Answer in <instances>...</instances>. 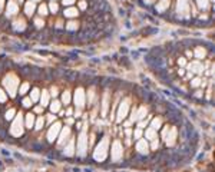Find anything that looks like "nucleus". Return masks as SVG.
<instances>
[{
  "label": "nucleus",
  "instance_id": "obj_1",
  "mask_svg": "<svg viewBox=\"0 0 215 172\" xmlns=\"http://www.w3.org/2000/svg\"><path fill=\"white\" fill-rule=\"evenodd\" d=\"M3 86L7 89V92L10 93V96H14L17 87H19V78L14 73H9L3 79Z\"/></svg>",
  "mask_w": 215,
  "mask_h": 172
},
{
  "label": "nucleus",
  "instance_id": "obj_2",
  "mask_svg": "<svg viewBox=\"0 0 215 172\" xmlns=\"http://www.w3.org/2000/svg\"><path fill=\"white\" fill-rule=\"evenodd\" d=\"M108 142H109V138H108V136H105V138L102 139V142H99V145L96 146V149H95L93 156H95V159L99 161V162H102V161L106 159L108 148H109V144H108Z\"/></svg>",
  "mask_w": 215,
  "mask_h": 172
},
{
  "label": "nucleus",
  "instance_id": "obj_3",
  "mask_svg": "<svg viewBox=\"0 0 215 172\" xmlns=\"http://www.w3.org/2000/svg\"><path fill=\"white\" fill-rule=\"evenodd\" d=\"M23 128H25V122H23V115L22 113H17L14 116V120L12 123V128H10V133L13 136H20L23 133Z\"/></svg>",
  "mask_w": 215,
  "mask_h": 172
},
{
  "label": "nucleus",
  "instance_id": "obj_4",
  "mask_svg": "<svg viewBox=\"0 0 215 172\" xmlns=\"http://www.w3.org/2000/svg\"><path fill=\"white\" fill-rule=\"evenodd\" d=\"M86 151H88V133L86 131L83 129L80 135H79V139H78V153L79 156H85Z\"/></svg>",
  "mask_w": 215,
  "mask_h": 172
},
{
  "label": "nucleus",
  "instance_id": "obj_5",
  "mask_svg": "<svg viewBox=\"0 0 215 172\" xmlns=\"http://www.w3.org/2000/svg\"><path fill=\"white\" fill-rule=\"evenodd\" d=\"M129 99H125L121 105H119V109H118V116L116 119L118 122H122V119H124L125 116L128 115V111H129Z\"/></svg>",
  "mask_w": 215,
  "mask_h": 172
},
{
  "label": "nucleus",
  "instance_id": "obj_6",
  "mask_svg": "<svg viewBox=\"0 0 215 172\" xmlns=\"http://www.w3.org/2000/svg\"><path fill=\"white\" fill-rule=\"evenodd\" d=\"M60 129H62V126L59 122H55L52 126H50V129L47 131V141L49 142H53L55 139L59 136V133H60Z\"/></svg>",
  "mask_w": 215,
  "mask_h": 172
},
{
  "label": "nucleus",
  "instance_id": "obj_7",
  "mask_svg": "<svg viewBox=\"0 0 215 172\" xmlns=\"http://www.w3.org/2000/svg\"><path fill=\"white\" fill-rule=\"evenodd\" d=\"M189 12H191L189 0H178V13L181 16H184V17H188Z\"/></svg>",
  "mask_w": 215,
  "mask_h": 172
},
{
  "label": "nucleus",
  "instance_id": "obj_8",
  "mask_svg": "<svg viewBox=\"0 0 215 172\" xmlns=\"http://www.w3.org/2000/svg\"><path fill=\"white\" fill-rule=\"evenodd\" d=\"M122 153H124L122 144H121L119 141H115L113 145H112V159H113V161H118L119 158H122Z\"/></svg>",
  "mask_w": 215,
  "mask_h": 172
},
{
  "label": "nucleus",
  "instance_id": "obj_9",
  "mask_svg": "<svg viewBox=\"0 0 215 172\" xmlns=\"http://www.w3.org/2000/svg\"><path fill=\"white\" fill-rule=\"evenodd\" d=\"M75 103L79 109L85 106V90L82 87L76 89V92H75Z\"/></svg>",
  "mask_w": 215,
  "mask_h": 172
},
{
  "label": "nucleus",
  "instance_id": "obj_10",
  "mask_svg": "<svg viewBox=\"0 0 215 172\" xmlns=\"http://www.w3.org/2000/svg\"><path fill=\"white\" fill-rule=\"evenodd\" d=\"M19 13V3L16 0H10L7 3V9H6V16H14Z\"/></svg>",
  "mask_w": 215,
  "mask_h": 172
},
{
  "label": "nucleus",
  "instance_id": "obj_11",
  "mask_svg": "<svg viewBox=\"0 0 215 172\" xmlns=\"http://www.w3.org/2000/svg\"><path fill=\"white\" fill-rule=\"evenodd\" d=\"M136 151L139 153H142V155H146L148 151H149V146H148V142H146V139H139L136 144Z\"/></svg>",
  "mask_w": 215,
  "mask_h": 172
},
{
  "label": "nucleus",
  "instance_id": "obj_12",
  "mask_svg": "<svg viewBox=\"0 0 215 172\" xmlns=\"http://www.w3.org/2000/svg\"><path fill=\"white\" fill-rule=\"evenodd\" d=\"M70 135V128L69 126H65L63 129H60V138H59V145H65L66 139L69 138Z\"/></svg>",
  "mask_w": 215,
  "mask_h": 172
},
{
  "label": "nucleus",
  "instance_id": "obj_13",
  "mask_svg": "<svg viewBox=\"0 0 215 172\" xmlns=\"http://www.w3.org/2000/svg\"><path fill=\"white\" fill-rule=\"evenodd\" d=\"M175 139H176V129H175V128H171L169 132H168V135H166V138H165V141H166V145L172 146L174 144H175Z\"/></svg>",
  "mask_w": 215,
  "mask_h": 172
},
{
  "label": "nucleus",
  "instance_id": "obj_14",
  "mask_svg": "<svg viewBox=\"0 0 215 172\" xmlns=\"http://www.w3.org/2000/svg\"><path fill=\"white\" fill-rule=\"evenodd\" d=\"M188 69L192 73H202L204 66H202V63H199V62H191V63H189V66H188Z\"/></svg>",
  "mask_w": 215,
  "mask_h": 172
},
{
  "label": "nucleus",
  "instance_id": "obj_15",
  "mask_svg": "<svg viewBox=\"0 0 215 172\" xmlns=\"http://www.w3.org/2000/svg\"><path fill=\"white\" fill-rule=\"evenodd\" d=\"M13 29L19 30V32H23V30L26 29V22H25V19L19 17L17 20H14L13 22Z\"/></svg>",
  "mask_w": 215,
  "mask_h": 172
},
{
  "label": "nucleus",
  "instance_id": "obj_16",
  "mask_svg": "<svg viewBox=\"0 0 215 172\" xmlns=\"http://www.w3.org/2000/svg\"><path fill=\"white\" fill-rule=\"evenodd\" d=\"M63 153H65L66 156H72V155L75 153V142H73V141H70V142L65 146V151H63Z\"/></svg>",
  "mask_w": 215,
  "mask_h": 172
},
{
  "label": "nucleus",
  "instance_id": "obj_17",
  "mask_svg": "<svg viewBox=\"0 0 215 172\" xmlns=\"http://www.w3.org/2000/svg\"><path fill=\"white\" fill-rule=\"evenodd\" d=\"M78 13L79 12L76 7H67V9H65V12H63V16H66V17H76Z\"/></svg>",
  "mask_w": 215,
  "mask_h": 172
},
{
  "label": "nucleus",
  "instance_id": "obj_18",
  "mask_svg": "<svg viewBox=\"0 0 215 172\" xmlns=\"http://www.w3.org/2000/svg\"><path fill=\"white\" fill-rule=\"evenodd\" d=\"M34 10H36V6H34V3L33 1H27L26 4H25V13L27 16H32L34 13Z\"/></svg>",
  "mask_w": 215,
  "mask_h": 172
},
{
  "label": "nucleus",
  "instance_id": "obj_19",
  "mask_svg": "<svg viewBox=\"0 0 215 172\" xmlns=\"http://www.w3.org/2000/svg\"><path fill=\"white\" fill-rule=\"evenodd\" d=\"M168 7H169V0H161V1L157 4V10L159 12V13H162V12H165Z\"/></svg>",
  "mask_w": 215,
  "mask_h": 172
},
{
  "label": "nucleus",
  "instance_id": "obj_20",
  "mask_svg": "<svg viewBox=\"0 0 215 172\" xmlns=\"http://www.w3.org/2000/svg\"><path fill=\"white\" fill-rule=\"evenodd\" d=\"M108 105H109V93L105 92L103 103H102V115H103V116H106V112H108Z\"/></svg>",
  "mask_w": 215,
  "mask_h": 172
},
{
  "label": "nucleus",
  "instance_id": "obj_21",
  "mask_svg": "<svg viewBox=\"0 0 215 172\" xmlns=\"http://www.w3.org/2000/svg\"><path fill=\"white\" fill-rule=\"evenodd\" d=\"M34 122H36V119H34L33 113H27V115H26V120H25V125H26V128H32V126L34 125Z\"/></svg>",
  "mask_w": 215,
  "mask_h": 172
},
{
  "label": "nucleus",
  "instance_id": "obj_22",
  "mask_svg": "<svg viewBox=\"0 0 215 172\" xmlns=\"http://www.w3.org/2000/svg\"><path fill=\"white\" fill-rule=\"evenodd\" d=\"M146 113H148V111H146V108L145 106H142L141 109H138L136 112V120H142L145 116H146Z\"/></svg>",
  "mask_w": 215,
  "mask_h": 172
},
{
  "label": "nucleus",
  "instance_id": "obj_23",
  "mask_svg": "<svg viewBox=\"0 0 215 172\" xmlns=\"http://www.w3.org/2000/svg\"><path fill=\"white\" fill-rule=\"evenodd\" d=\"M60 111V102L59 100H53L50 103V112L52 113H58Z\"/></svg>",
  "mask_w": 215,
  "mask_h": 172
},
{
  "label": "nucleus",
  "instance_id": "obj_24",
  "mask_svg": "<svg viewBox=\"0 0 215 172\" xmlns=\"http://www.w3.org/2000/svg\"><path fill=\"white\" fill-rule=\"evenodd\" d=\"M40 102H42V106H46L49 103V92H47V90H43V92H42Z\"/></svg>",
  "mask_w": 215,
  "mask_h": 172
},
{
  "label": "nucleus",
  "instance_id": "obj_25",
  "mask_svg": "<svg viewBox=\"0 0 215 172\" xmlns=\"http://www.w3.org/2000/svg\"><path fill=\"white\" fill-rule=\"evenodd\" d=\"M145 138L149 139V141H152V139L157 138V132H155V129H152V128H149L146 132H145Z\"/></svg>",
  "mask_w": 215,
  "mask_h": 172
},
{
  "label": "nucleus",
  "instance_id": "obj_26",
  "mask_svg": "<svg viewBox=\"0 0 215 172\" xmlns=\"http://www.w3.org/2000/svg\"><path fill=\"white\" fill-rule=\"evenodd\" d=\"M30 99H32V102H37V100L40 99V92H39V89H33V90H32V95H30Z\"/></svg>",
  "mask_w": 215,
  "mask_h": 172
},
{
  "label": "nucleus",
  "instance_id": "obj_27",
  "mask_svg": "<svg viewBox=\"0 0 215 172\" xmlns=\"http://www.w3.org/2000/svg\"><path fill=\"white\" fill-rule=\"evenodd\" d=\"M62 102H63L65 105H67V103L70 102V92H69V90H65V92L62 93Z\"/></svg>",
  "mask_w": 215,
  "mask_h": 172
},
{
  "label": "nucleus",
  "instance_id": "obj_28",
  "mask_svg": "<svg viewBox=\"0 0 215 172\" xmlns=\"http://www.w3.org/2000/svg\"><path fill=\"white\" fill-rule=\"evenodd\" d=\"M205 55H207V53H205V49H204V47H196L195 49V56L198 59H202Z\"/></svg>",
  "mask_w": 215,
  "mask_h": 172
},
{
  "label": "nucleus",
  "instance_id": "obj_29",
  "mask_svg": "<svg viewBox=\"0 0 215 172\" xmlns=\"http://www.w3.org/2000/svg\"><path fill=\"white\" fill-rule=\"evenodd\" d=\"M45 118H43V116H40V118H37V119H36V122H34V123H36V129H37V131H40V129H42V128H43V125H45Z\"/></svg>",
  "mask_w": 215,
  "mask_h": 172
},
{
  "label": "nucleus",
  "instance_id": "obj_30",
  "mask_svg": "<svg viewBox=\"0 0 215 172\" xmlns=\"http://www.w3.org/2000/svg\"><path fill=\"white\" fill-rule=\"evenodd\" d=\"M161 125H162V119L161 118H155L152 120V129H159Z\"/></svg>",
  "mask_w": 215,
  "mask_h": 172
},
{
  "label": "nucleus",
  "instance_id": "obj_31",
  "mask_svg": "<svg viewBox=\"0 0 215 172\" xmlns=\"http://www.w3.org/2000/svg\"><path fill=\"white\" fill-rule=\"evenodd\" d=\"M39 13H40V16H47V13H49V9H47V6L46 4H40L39 6Z\"/></svg>",
  "mask_w": 215,
  "mask_h": 172
},
{
  "label": "nucleus",
  "instance_id": "obj_32",
  "mask_svg": "<svg viewBox=\"0 0 215 172\" xmlns=\"http://www.w3.org/2000/svg\"><path fill=\"white\" fill-rule=\"evenodd\" d=\"M14 116H16V111H14V109H9V111L6 112V119L7 120H12Z\"/></svg>",
  "mask_w": 215,
  "mask_h": 172
},
{
  "label": "nucleus",
  "instance_id": "obj_33",
  "mask_svg": "<svg viewBox=\"0 0 215 172\" xmlns=\"http://www.w3.org/2000/svg\"><path fill=\"white\" fill-rule=\"evenodd\" d=\"M34 25H36L37 29H42V27L45 26V22H43L42 17H36V19H34Z\"/></svg>",
  "mask_w": 215,
  "mask_h": 172
},
{
  "label": "nucleus",
  "instance_id": "obj_34",
  "mask_svg": "<svg viewBox=\"0 0 215 172\" xmlns=\"http://www.w3.org/2000/svg\"><path fill=\"white\" fill-rule=\"evenodd\" d=\"M78 22H69V23H67V29H69V30H76V29H78Z\"/></svg>",
  "mask_w": 215,
  "mask_h": 172
},
{
  "label": "nucleus",
  "instance_id": "obj_35",
  "mask_svg": "<svg viewBox=\"0 0 215 172\" xmlns=\"http://www.w3.org/2000/svg\"><path fill=\"white\" fill-rule=\"evenodd\" d=\"M49 9H50V12H52V13H56V12L59 10L58 4H56L55 1H50V4H49Z\"/></svg>",
  "mask_w": 215,
  "mask_h": 172
},
{
  "label": "nucleus",
  "instance_id": "obj_36",
  "mask_svg": "<svg viewBox=\"0 0 215 172\" xmlns=\"http://www.w3.org/2000/svg\"><path fill=\"white\" fill-rule=\"evenodd\" d=\"M27 90H29V85H27V83H23V85L20 86L19 93H20V95H25V93H26Z\"/></svg>",
  "mask_w": 215,
  "mask_h": 172
},
{
  "label": "nucleus",
  "instance_id": "obj_37",
  "mask_svg": "<svg viewBox=\"0 0 215 172\" xmlns=\"http://www.w3.org/2000/svg\"><path fill=\"white\" fill-rule=\"evenodd\" d=\"M198 4L201 9H207L208 7V0H198Z\"/></svg>",
  "mask_w": 215,
  "mask_h": 172
},
{
  "label": "nucleus",
  "instance_id": "obj_38",
  "mask_svg": "<svg viewBox=\"0 0 215 172\" xmlns=\"http://www.w3.org/2000/svg\"><path fill=\"white\" fill-rule=\"evenodd\" d=\"M32 99H30V98H25V99H23V106H26V108H30V106H32Z\"/></svg>",
  "mask_w": 215,
  "mask_h": 172
},
{
  "label": "nucleus",
  "instance_id": "obj_39",
  "mask_svg": "<svg viewBox=\"0 0 215 172\" xmlns=\"http://www.w3.org/2000/svg\"><path fill=\"white\" fill-rule=\"evenodd\" d=\"M133 136H135V139H141V136H142V129L138 128L136 131H135V133H133Z\"/></svg>",
  "mask_w": 215,
  "mask_h": 172
},
{
  "label": "nucleus",
  "instance_id": "obj_40",
  "mask_svg": "<svg viewBox=\"0 0 215 172\" xmlns=\"http://www.w3.org/2000/svg\"><path fill=\"white\" fill-rule=\"evenodd\" d=\"M178 65L181 67L185 66V65H187V59H185V58H179V59H178Z\"/></svg>",
  "mask_w": 215,
  "mask_h": 172
},
{
  "label": "nucleus",
  "instance_id": "obj_41",
  "mask_svg": "<svg viewBox=\"0 0 215 172\" xmlns=\"http://www.w3.org/2000/svg\"><path fill=\"white\" fill-rule=\"evenodd\" d=\"M6 99H7L6 93H4L3 90H1V89H0V102H6Z\"/></svg>",
  "mask_w": 215,
  "mask_h": 172
},
{
  "label": "nucleus",
  "instance_id": "obj_42",
  "mask_svg": "<svg viewBox=\"0 0 215 172\" xmlns=\"http://www.w3.org/2000/svg\"><path fill=\"white\" fill-rule=\"evenodd\" d=\"M50 95H52L53 98H55V96L58 95V87H56V86H53L52 89H50Z\"/></svg>",
  "mask_w": 215,
  "mask_h": 172
},
{
  "label": "nucleus",
  "instance_id": "obj_43",
  "mask_svg": "<svg viewBox=\"0 0 215 172\" xmlns=\"http://www.w3.org/2000/svg\"><path fill=\"white\" fill-rule=\"evenodd\" d=\"M62 1H63V4H65V6H70V4H73L76 0H62Z\"/></svg>",
  "mask_w": 215,
  "mask_h": 172
},
{
  "label": "nucleus",
  "instance_id": "obj_44",
  "mask_svg": "<svg viewBox=\"0 0 215 172\" xmlns=\"http://www.w3.org/2000/svg\"><path fill=\"white\" fill-rule=\"evenodd\" d=\"M169 126H165V128H163V132H162V136L163 138H166V135H168V132H169Z\"/></svg>",
  "mask_w": 215,
  "mask_h": 172
},
{
  "label": "nucleus",
  "instance_id": "obj_45",
  "mask_svg": "<svg viewBox=\"0 0 215 172\" xmlns=\"http://www.w3.org/2000/svg\"><path fill=\"white\" fill-rule=\"evenodd\" d=\"M199 85H201V79H199V78L192 80V86H195V87H196V86H199Z\"/></svg>",
  "mask_w": 215,
  "mask_h": 172
},
{
  "label": "nucleus",
  "instance_id": "obj_46",
  "mask_svg": "<svg viewBox=\"0 0 215 172\" xmlns=\"http://www.w3.org/2000/svg\"><path fill=\"white\" fill-rule=\"evenodd\" d=\"M158 144H159V142H158L157 138L152 139V149H157V148H158Z\"/></svg>",
  "mask_w": 215,
  "mask_h": 172
},
{
  "label": "nucleus",
  "instance_id": "obj_47",
  "mask_svg": "<svg viewBox=\"0 0 215 172\" xmlns=\"http://www.w3.org/2000/svg\"><path fill=\"white\" fill-rule=\"evenodd\" d=\"M79 9L80 10H86V1H80L79 3Z\"/></svg>",
  "mask_w": 215,
  "mask_h": 172
},
{
  "label": "nucleus",
  "instance_id": "obj_48",
  "mask_svg": "<svg viewBox=\"0 0 215 172\" xmlns=\"http://www.w3.org/2000/svg\"><path fill=\"white\" fill-rule=\"evenodd\" d=\"M46 120H47V122H50V123H52L53 120H56V118H55V115H49V116H47V118H46Z\"/></svg>",
  "mask_w": 215,
  "mask_h": 172
},
{
  "label": "nucleus",
  "instance_id": "obj_49",
  "mask_svg": "<svg viewBox=\"0 0 215 172\" xmlns=\"http://www.w3.org/2000/svg\"><path fill=\"white\" fill-rule=\"evenodd\" d=\"M34 112L42 113V112H43V106H36V108H34Z\"/></svg>",
  "mask_w": 215,
  "mask_h": 172
},
{
  "label": "nucleus",
  "instance_id": "obj_50",
  "mask_svg": "<svg viewBox=\"0 0 215 172\" xmlns=\"http://www.w3.org/2000/svg\"><path fill=\"white\" fill-rule=\"evenodd\" d=\"M3 7H4V0H0V12L3 10Z\"/></svg>",
  "mask_w": 215,
  "mask_h": 172
},
{
  "label": "nucleus",
  "instance_id": "obj_51",
  "mask_svg": "<svg viewBox=\"0 0 215 172\" xmlns=\"http://www.w3.org/2000/svg\"><path fill=\"white\" fill-rule=\"evenodd\" d=\"M66 115H67V116H70V115H73V111H72L70 108H69V109L66 111Z\"/></svg>",
  "mask_w": 215,
  "mask_h": 172
},
{
  "label": "nucleus",
  "instance_id": "obj_52",
  "mask_svg": "<svg viewBox=\"0 0 215 172\" xmlns=\"http://www.w3.org/2000/svg\"><path fill=\"white\" fill-rule=\"evenodd\" d=\"M66 122H67V123H69V125H72V123H73V122H75V120L72 119V118H67V119H66Z\"/></svg>",
  "mask_w": 215,
  "mask_h": 172
},
{
  "label": "nucleus",
  "instance_id": "obj_53",
  "mask_svg": "<svg viewBox=\"0 0 215 172\" xmlns=\"http://www.w3.org/2000/svg\"><path fill=\"white\" fill-rule=\"evenodd\" d=\"M125 132H126V135H128V136H130V135H132V131H130V129H126Z\"/></svg>",
  "mask_w": 215,
  "mask_h": 172
},
{
  "label": "nucleus",
  "instance_id": "obj_54",
  "mask_svg": "<svg viewBox=\"0 0 215 172\" xmlns=\"http://www.w3.org/2000/svg\"><path fill=\"white\" fill-rule=\"evenodd\" d=\"M80 113H82V112H80V109H78V111L75 112V115H76V116H80Z\"/></svg>",
  "mask_w": 215,
  "mask_h": 172
},
{
  "label": "nucleus",
  "instance_id": "obj_55",
  "mask_svg": "<svg viewBox=\"0 0 215 172\" xmlns=\"http://www.w3.org/2000/svg\"><path fill=\"white\" fill-rule=\"evenodd\" d=\"M30 1H33V3H36V1H40V0H30Z\"/></svg>",
  "mask_w": 215,
  "mask_h": 172
},
{
  "label": "nucleus",
  "instance_id": "obj_56",
  "mask_svg": "<svg viewBox=\"0 0 215 172\" xmlns=\"http://www.w3.org/2000/svg\"><path fill=\"white\" fill-rule=\"evenodd\" d=\"M16 1H19V3H22V1H23V0H16Z\"/></svg>",
  "mask_w": 215,
  "mask_h": 172
},
{
  "label": "nucleus",
  "instance_id": "obj_57",
  "mask_svg": "<svg viewBox=\"0 0 215 172\" xmlns=\"http://www.w3.org/2000/svg\"><path fill=\"white\" fill-rule=\"evenodd\" d=\"M50 1H55V0H50Z\"/></svg>",
  "mask_w": 215,
  "mask_h": 172
}]
</instances>
